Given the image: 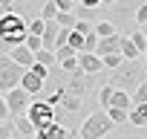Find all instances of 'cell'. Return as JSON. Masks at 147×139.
<instances>
[{"label": "cell", "mask_w": 147, "mask_h": 139, "mask_svg": "<svg viewBox=\"0 0 147 139\" xmlns=\"http://www.w3.org/2000/svg\"><path fill=\"white\" fill-rule=\"evenodd\" d=\"M26 38H29V23L23 20V15H18V12L0 15V46H3V55H9L15 46H23Z\"/></svg>", "instance_id": "cell-1"}, {"label": "cell", "mask_w": 147, "mask_h": 139, "mask_svg": "<svg viewBox=\"0 0 147 139\" xmlns=\"http://www.w3.org/2000/svg\"><path fill=\"white\" fill-rule=\"evenodd\" d=\"M141 81H147V64L138 58V61H121L115 70H110V84L115 90H124V93H133Z\"/></svg>", "instance_id": "cell-2"}, {"label": "cell", "mask_w": 147, "mask_h": 139, "mask_svg": "<svg viewBox=\"0 0 147 139\" xmlns=\"http://www.w3.org/2000/svg\"><path fill=\"white\" fill-rule=\"evenodd\" d=\"M115 130V122L107 116V110H92L87 119H84V125H81V130H78V139H107L110 133Z\"/></svg>", "instance_id": "cell-3"}, {"label": "cell", "mask_w": 147, "mask_h": 139, "mask_svg": "<svg viewBox=\"0 0 147 139\" xmlns=\"http://www.w3.org/2000/svg\"><path fill=\"white\" fill-rule=\"evenodd\" d=\"M63 87H66L69 96L87 102L95 93V87H98V76H87L84 70H78V73H63Z\"/></svg>", "instance_id": "cell-4"}, {"label": "cell", "mask_w": 147, "mask_h": 139, "mask_svg": "<svg viewBox=\"0 0 147 139\" xmlns=\"http://www.w3.org/2000/svg\"><path fill=\"white\" fill-rule=\"evenodd\" d=\"M23 73H26V70L20 64H15L9 55H0V96L9 93V90H15V87H20Z\"/></svg>", "instance_id": "cell-5"}, {"label": "cell", "mask_w": 147, "mask_h": 139, "mask_svg": "<svg viewBox=\"0 0 147 139\" xmlns=\"http://www.w3.org/2000/svg\"><path fill=\"white\" fill-rule=\"evenodd\" d=\"M26 110H29V122L35 125V130H43V127H49L52 122H58V119H55V107L46 104L43 99H32Z\"/></svg>", "instance_id": "cell-6"}, {"label": "cell", "mask_w": 147, "mask_h": 139, "mask_svg": "<svg viewBox=\"0 0 147 139\" xmlns=\"http://www.w3.org/2000/svg\"><path fill=\"white\" fill-rule=\"evenodd\" d=\"M3 99H6V107H9V116H12V119H15V116H23L26 107H29V102H32V96H29L23 87H15V90L3 93Z\"/></svg>", "instance_id": "cell-7"}, {"label": "cell", "mask_w": 147, "mask_h": 139, "mask_svg": "<svg viewBox=\"0 0 147 139\" xmlns=\"http://www.w3.org/2000/svg\"><path fill=\"white\" fill-rule=\"evenodd\" d=\"M78 67L84 70L87 76H101L104 73V61L95 52H78Z\"/></svg>", "instance_id": "cell-8"}, {"label": "cell", "mask_w": 147, "mask_h": 139, "mask_svg": "<svg viewBox=\"0 0 147 139\" xmlns=\"http://www.w3.org/2000/svg\"><path fill=\"white\" fill-rule=\"evenodd\" d=\"M35 139H75V133H72L69 127H63L61 122H52L49 127L38 130V133H35Z\"/></svg>", "instance_id": "cell-9"}, {"label": "cell", "mask_w": 147, "mask_h": 139, "mask_svg": "<svg viewBox=\"0 0 147 139\" xmlns=\"http://www.w3.org/2000/svg\"><path fill=\"white\" fill-rule=\"evenodd\" d=\"M121 49V35H110V38H98V46H95V55L104 58V55H113Z\"/></svg>", "instance_id": "cell-10"}, {"label": "cell", "mask_w": 147, "mask_h": 139, "mask_svg": "<svg viewBox=\"0 0 147 139\" xmlns=\"http://www.w3.org/2000/svg\"><path fill=\"white\" fill-rule=\"evenodd\" d=\"M20 87H23V90H26L32 99H38V96L43 93V81H40L38 76H32L29 70H26V73H23V78H20Z\"/></svg>", "instance_id": "cell-11"}, {"label": "cell", "mask_w": 147, "mask_h": 139, "mask_svg": "<svg viewBox=\"0 0 147 139\" xmlns=\"http://www.w3.org/2000/svg\"><path fill=\"white\" fill-rule=\"evenodd\" d=\"M9 58H12L15 64H20L23 70H29V67L35 64V52H32L29 46H15V49L9 52Z\"/></svg>", "instance_id": "cell-12"}, {"label": "cell", "mask_w": 147, "mask_h": 139, "mask_svg": "<svg viewBox=\"0 0 147 139\" xmlns=\"http://www.w3.org/2000/svg\"><path fill=\"white\" fill-rule=\"evenodd\" d=\"M58 32H61V26H58L55 20H49V23H46V29H43V35H40V44H43V49H52V52H55Z\"/></svg>", "instance_id": "cell-13"}, {"label": "cell", "mask_w": 147, "mask_h": 139, "mask_svg": "<svg viewBox=\"0 0 147 139\" xmlns=\"http://www.w3.org/2000/svg\"><path fill=\"white\" fill-rule=\"evenodd\" d=\"M127 125H133V127H147V104H133V107H130V116H127Z\"/></svg>", "instance_id": "cell-14"}, {"label": "cell", "mask_w": 147, "mask_h": 139, "mask_svg": "<svg viewBox=\"0 0 147 139\" xmlns=\"http://www.w3.org/2000/svg\"><path fill=\"white\" fill-rule=\"evenodd\" d=\"M118 52H121V58H124V61H138V58H141V52L133 46L130 35H121V49H118Z\"/></svg>", "instance_id": "cell-15"}, {"label": "cell", "mask_w": 147, "mask_h": 139, "mask_svg": "<svg viewBox=\"0 0 147 139\" xmlns=\"http://www.w3.org/2000/svg\"><path fill=\"white\" fill-rule=\"evenodd\" d=\"M12 125H15V130H18V133H23V136H29V139H35V133H38V130H35V125L29 122V116H15V119H12Z\"/></svg>", "instance_id": "cell-16"}, {"label": "cell", "mask_w": 147, "mask_h": 139, "mask_svg": "<svg viewBox=\"0 0 147 139\" xmlns=\"http://www.w3.org/2000/svg\"><path fill=\"white\" fill-rule=\"evenodd\" d=\"M35 64H40V67H46V70H55V67H58V58H55L52 49H38V52H35Z\"/></svg>", "instance_id": "cell-17"}, {"label": "cell", "mask_w": 147, "mask_h": 139, "mask_svg": "<svg viewBox=\"0 0 147 139\" xmlns=\"http://www.w3.org/2000/svg\"><path fill=\"white\" fill-rule=\"evenodd\" d=\"M113 93H115L113 84H101V87H98V107H101V110H110V104H113Z\"/></svg>", "instance_id": "cell-18"}, {"label": "cell", "mask_w": 147, "mask_h": 139, "mask_svg": "<svg viewBox=\"0 0 147 139\" xmlns=\"http://www.w3.org/2000/svg\"><path fill=\"white\" fill-rule=\"evenodd\" d=\"M58 12H61V9H58L55 0H43V6H40V20H46V23H49V20H55V18H58Z\"/></svg>", "instance_id": "cell-19"}, {"label": "cell", "mask_w": 147, "mask_h": 139, "mask_svg": "<svg viewBox=\"0 0 147 139\" xmlns=\"http://www.w3.org/2000/svg\"><path fill=\"white\" fill-rule=\"evenodd\" d=\"M92 32H95L98 38H110V35H118V32H115V26H113L110 20H95V23H92Z\"/></svg>", "instance_id": "cell-20"}, {"label": "cell", "mask_w": 147, "mask_h": 139, "mask_svg": "<svg viewBox=\"0 0 147 139\" xmlns=\"http://www.w3.org/2000/svg\"><path fill=\"white\" fill-rule=\"evenodd\" d=\"M55 23H58L61 29H75V23H78V18H75V12H58V18H55Z\"/></svg>", "instance_id": "cell-21"}, {"label": "cell", "mask_w": 147, "mask_h": 139, "mask_svg": "<svg viewBox=\"0 0 147 139\" xmlns=\"http://www.w3.org/2000/svg\"><path fill=\"white\" fill-rule=\"evenodd\" d=\"M110 107L130 110V107H133V102H130V93H124V90H115V93H113V104H110Z\"/></svg>", "instance_id": "cell-22"}, {"label": "cell", "mask_w": 147, "mask_h": 139, "mask_svg": "<svg viewBox=\"0 0 147 139\" xmlns=\"http://www.w3.org/2000/svg\"><path fill=\"white\" fill-rule=\"evenodd\" d=\"M107 116L115 122V127H124V125H127V116H130V110H121V107H110V110H107Z\"/></svg>", "instance_id": "cell-23"}, {"label": "cell", "mask_w": 147, "mask_h": 139, "mask_svg": "<svg viewBox=\"0 0 147 139\" xmlns=\"http://www.w3.org/2000/svg\"><path fill=\"white\" fill-rule=\"evenodd\" d=\"M130 41H133V46H136L141 55L147 52V35H144L141 29H133V32H130Z\"/></svg>", "instance_id": "cell-24"}, {"label": "cell", "mask_w": 147, "mask_h": 139, "mask_svg": "<svg viewBox=\"0 0 147 139\" xmlns=\"http://www.w3.org/2000/svg\"><path fill=\"white\" fill-rule=\"evenodd\" d=\"M130 102H133V104H147V81H141V84L130 93Z\"/></svg>", "instance_id": "cell-25"}, {"label": "cell", "mask_w": 147, "mask_h": 139, "mask_svg": "<svg viewBox=\"0 0 147 139\" xmlns=\"http://www.w3.org/2000/svg\"><path fill=\"white\" fill-rule=\"evenodd\" d=\"M133 20H136V29H144V26H147V3H138V6H136Z\"/></svg>", "instance_id": "cell-26"}, {"label": "cell", "mask_w": 147, "mask_h": 139, "mask_svg": "<svg viewBox=\"0 0 147 139\" xmlns=\"http://www.w3.org/2000/svg\"><path fill=\"white\" fill-rule=\"evenodd\" d=\"M58 70H61V73H78V55H72V58H66V61H61L58 64Z\"/></svg>", "instance_id": "cell-27"}, {"label": "cell", "mask_w": 147, "mask_h": 139, "mask_svg": "<svg viewBox=\"0 0 147 139\" xmlns=\"http://www.w3.org/2000/svg\"><path fill=\"white\" fill-rule=\"evenodd\" d=\"M101 61H104V70H115V67H118L124 58H121V52H113V55H104Z\"/></svg>", "instance_id": "cell-28"}, {"label": "cell", "mask_w": 147, "mask_h": 139, "mask_svg": "<svg viewBox=\"0 0 147 139\" xmlns=\"http://www.w3.org/2000/svg\"><path fill=\"white\" fill-rule=\"evenodd\" d=\"M69 46L75 49V52H81L84 49V35H78L75 29H69Z\"/></svg>", "instance_id": "cell-29"}, {"label": "cell", "mask_w": 147, "mask_h": 139, "mask_svg": "<svg viewBox=\"0 0 147 139\" xmlns=\"http://www.w3.org/2000/svg\"><path fill=\"white\" fill-rule=\"evenodd\" d=\"M72 55H78V52L72 49L69 44H66V46H58V49H55V58H58V64H61V61H66V58H72Z\"/></svg>", "instance_id": "cell-30"}, {"label": "cell", "mask_w": 147, "mask_h": 139, "mask_svg": "<svg viewBox=\"0 0 147 139\" xmlns=\"http://www.w3.org/2000/svg\"><path fill=\"white\" fill-rule=\"evenodd\" d=\"M95 46H98V35L90 32V35L84 38V49H81V52H95Z\"/></svg>", "instance_id": "cell-31"}, {"label": "cell", "mask_w": 147, "mask_h": 139, "mask_svg": "<svg viewBox=\"0 0 147 139\" xmlns=\"http://www.w3.org/2000/svg\"><path fill=\"white\" fill-rule=\"evenodd\" d=\"M130 127H133V125H130ZM136 130H138V127H133L130 133H127V130H118L115 136H113V133H110V136H113V139H147V136H141V133H136Z\"/></svg>", "instance_id": "cell-32"}, {"label": "cell", "mask_w": 147, "mask_h": 139, "mask_svg": "<svg viewBox=\"0 0 147 139\" xmlns=\"http://www.w3.org/2000/svg\"><path fill=\"white\" fill-rule=\"evenodd\" d=\"M29 73H32V76H38L40 81H46L52 70H46V67H40V64H32V67H29Z\"/></svg>", "instance_id": "cell-33"}, {"label": "cell", "mask_w": 147, "mask_h": 139, "mask_svg": "<svg viewBox=\"0 0 147 139\" xmlns=\"http://www.w3.org/2000/svg\"><path fill=\"white\" fill-rule=\"evenodd\" d=\"M43 29H46V20H40V18L29 23V35H38V38H40V35H43Z\"/></svg>", "instance_id": "cell-34"}, {"label": "cell", "mask_w": 147, "mask_h": 139, "mask_svg": "<svg viewBox=\"0 0 147 139\" xmlns=\"http://www.w3.org/2000/svg\"><path fill=\"white\" fill-rule=\"evenodd\" d=\"M23 46H29L32 52H38V49H43V44H40V38H38V35H29V38L23 41Z\"/></svg>", "instance_id": "cell-35"}, {"label": "cell", "mask_w": 147, "mask_h": 139, "mask_svg": "<svg viewBox=\"0 0 147 139\" xmlns=\"http://www.w3.org/2000/svg\"><path fill=\"white\" fill-rule=\"evenodd\" d=\"M55 3H58V9H61V12H75L78 0H55Z\"/></svg>", "instance_id": "cell-36"}, {"label": "cell", "mask_w": 147, "mask_h": 139, "mask_svg": "<svg viewBox=\"0 0 147 139\" xmlns=\"http://www.w3.org/2000/svg\"><path fill=\"white\" fill-rule=\"evenodd\" d=\"M75 32H78V35H84V38H87V35H90V32H92V23H90V20H78V23H75Z\"/></svg>", "instance_id": "cell-37"}, {"label": "cell", "mask_w": 147, "mask_h": 139, "mask_svg": "<svg viewBox=\"0 0 147 139\" xmlns=\"http://www.w3.org/2000/svg\"><path fill=\"white\" fill-rule=\"evenodd\" d=\"M12 133H15V125H12V122H3V125H0V139H12Z\"/></svg>", "instance_id": "cell-38"}, {"label": "cell", "mask_w": 147, "mask_h": 139, "mask_svg": "<svg viewBox=\"0 0 147 139\" xmlns=\"http://www.w3.org/2000/svg\"><path fill=\"white\" fill-rule=\"evenodd\" d=\"M66 44H69V29H61V32H58V44H55V49H58V46H66Z\"/></svg>", "instance_id": "cell-39"}, {"label": "cell", "mask_w": 147, "mask_h": 139, "mask_svg": "<svg viewBox=\"0 0 147 139\" xmlns=\"http://www.w3.org/2000/svg\"><path fill=\"white\" fill-rule=\"evenodd\" d=\"M15 3H18V0H0V12H15Z\"/></svg>", "instance_id": "cell-40"}, {"label": "cell", "mask_w": 147, "mask_h": 139, "mask_svg": "<svg viewBox=\"0 0 147 139\" xmlns=\"http://www.w3.org/2000/svg\"><path fill=\"white\" fill-rule=\"evenodd\" d=\"M78 6H84V9H101V0H78Z\"/></svg>", "instance_id": "cell-41"}, {"label": "cell", "mask_w": 147, "mask_h": 139, "mask_svg": "<svg viewBox=\"0 0 147 139\" xmlns=\"http://www.w3.org/2000/svg\"><path fill=\"white\" fill-rule=\"evenodd\" d=\"M6 116H9V107H6V99L0 96V119H6Z\"/></svg>", "instance_id": "cell-42"}, {"label": "cell", "mask_w": 147, "mask_h": 139, "mask_svg": "<svg viewBox=\"0 0 147 139\" xmlns=\"http://www.w3.org/2000/svg\"><path fill=\"white\" fill-rule=\"evenodd\" d=\"M118 0H101V6H115Z\"/></svg>", "instance_id": "cell-43"}, {"label": "cell", "mask_w": 147, "mask_h": 139, "mask_svg": "<svg viewBox=\"0 0 147 139\" xmlns=\"http://www.w3.org/2000/svg\"><path fill=\"white\" fill-rule=\"evenodd\" d=\"M12 139H29V136H23V133H18V130H15V133H12Z\"/></svg>", "instance_id": "cell-44"}, {"label": "cell", "mask_w": 147, "mask_h": 139, "mask_svg": "<svg viewBox=\"0 0 147 139\" xmlns=\"http://www.w3.org/2000/svg\"><path fill=\"white\" fill-rule=\"evenodd\" d=\"M141 61H144V64H147V52H144V55H141Z\"/></svg>", "instance_id": "cell-45"}, {"label": "cell", "mask_w": 147, "mask_h": 139, "mask_svg": "<svg viewBox=\"0 0 147 139\" xmlns=\"http://www.w3.org/2000/svg\"><path fill=\"white\" fill-rule=\"evenodd\" d=\"M3 122H9V119H0V125H3Z\"/></svg>", "instance_id": "cell-46"}, {"label": "cell", "mask_w": 147, "mask_h": 139, "mask_svg": "<svg viewBox=\"0 0 147 139\" xmlns=\"http://www.w3.org/2000/svg\"><path fill=\"white\" fill-rule=\"evenodd\" d=\"M141 32H144V35H147V26H144V29H141Z\"/></svg>", "instance_id": "cell-47"}, {"label": "cell", "mask_w": 147, "mask_h": 139, "mask_svg": "<svg viewBox=\"0 0 147 139\" xmlns=\"http://www.w3.org/2000/svg\"><path fill=\"white\" fill-rule=\"evenodd\" d=\"M141 3H147V0H141Z\"/></svg>", "instance_id": "cell-48"}, {"label": "cell", "mask_w": 147, "mask_h": 139, "mask_svg": "<svg viewBox=\"0 0 147 139\" xmlns=\"http://www.w3.org/2000/svg\"><path fill=\"white\" fill-rule=\"evenodd\" d=\"M138 3H141V0H138Z\"/></svg>", "instance_id": "cell-49"}]
</instances>
